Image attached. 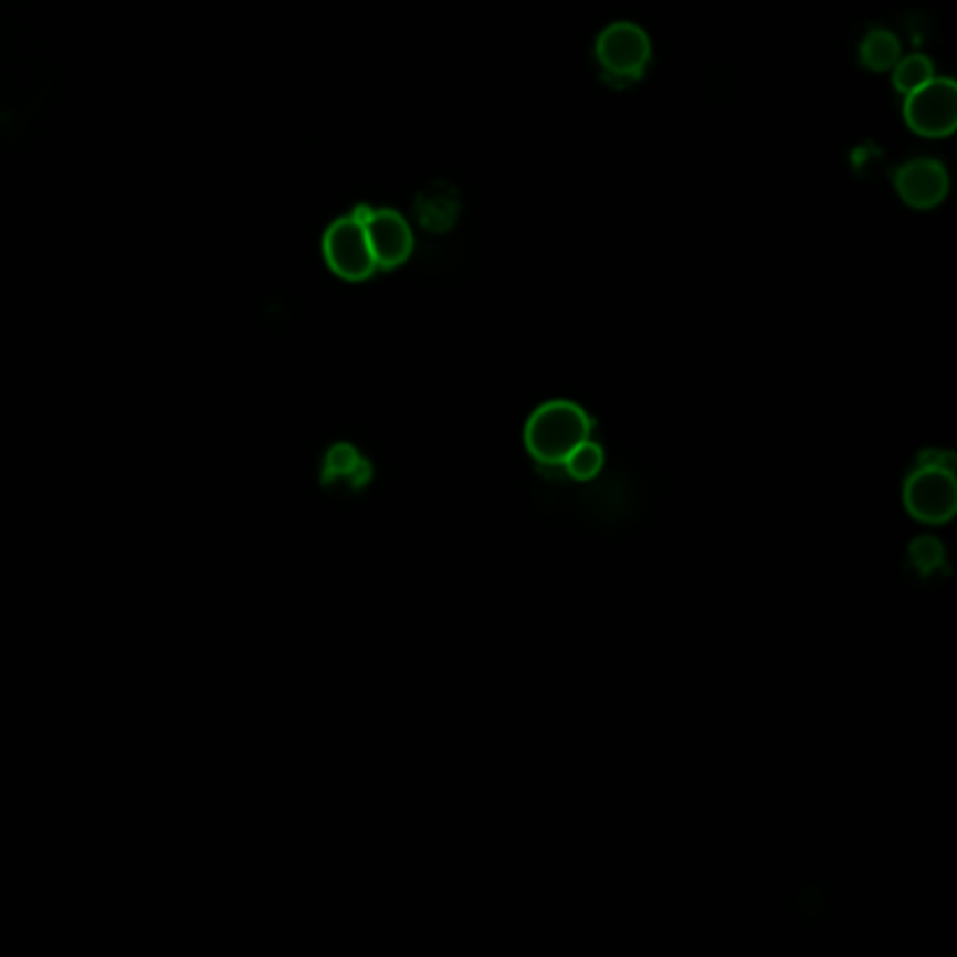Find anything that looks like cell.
Here are the masks:
<instances>
[{
  "label": "cell",
  "instance_id": "cell-1",
  "mask_svg": "<svg viewBox=\"0 0 957 957\" xmlns=\"http://www.w3.org/2000/svg\"><path fill=\"white\" fill-rule=\"evenodd\" d=\"M592 421L579 404L548 402L525 424V450L543 466H561L567 455L590 439Z\"/></svg>",
  "mask_w": 957,
  "mask_h": 957
},
{
  "label": "cell",
  "instance_id": "cell-2",
  "mask_svg": "<svg viewBox=\"0 0 957 957\" xmlns=\"http://www.w3.org/2000/svg\"><path fill=\"white\" fill-rule=\"evenodd\" d=\"M596 56L604 67V76L612 85H629L641 80L643 67L652 56L646 31L634 23H612L601 31L596 43Z\"/></svg>",
  "mask_w": 957,
  "mask_h": 957
},
{
  "label": "cell",
  "instance_id": "cell-3",
  "mask_svg": "<svg viewBox=\"0 0 957 957\" xmlns=\"http://www.w3.org/2000/svg\"><path fill=\"white\" fill-rule=\"evenodd\" d=\"M904 122L924 138H946L957 127V87L951 80H929L918 91L907 93Z\"/></svg>",
  "mask_w": 957,
  "mask_h": 957
},
{
  "label": "cell",
  "instance_id": "cell-4",
  "mask_svg": "<svg viewBox=\"0 0 957 957\" xmlns=\"http://www.w3.org/2000/svg\"><path fill=\"white\" fill-rule=\"evenodd\" d=\"M904 506L915 519L946 523L957 512V481L944 466H918L904 486Z\"/></svg>",
  "mask_w": 957,
  "mask_h": 957
},
{
  "label": "cell",
  "instance_id": "cell-5",
  "mask_svg": "<svg viewBox=\"0 0 957 957\" xmlns=\"http://www.w3.org/2000/svg\"><path fill=\"white\" fill-rule=\"evenodd\" d=\"M324 256L332 273L346 281H362L377 270L371 244H368L366 228L351 214L337 220L324 236Z\"/></svg>",
  "mask_w": 957,
  "mask_h": 957
},
{
  "label": "cell",
  "instance_id": "cell-6",
  "mask_svg": "<svg viewBox=\"0 0 957 957\" xmlns=\"http://www.w3.org/2000/svg\"><path fill=\"white\" fill-rule=\"evenodd\" d=\"M362 228H366L377 267H399L413 251V233H410L404 217L397 211H388V208L371 211Z\"/></svg>",
  "mask_w": 957,
  "mask_h": 957
},
{
  "label": "cell",
  "instance_id": "cell-7",
  "mask_svg": "<svg viewBox=\"0 0 957 957\" xmlns=\"http://www.w3.org/2000/svg\"><path fill=\"white\" fill-rule=\"evenodd\" d=\"M896 189L902 200L913 208H935L946 197L949 177L946 169L933 158L909 160L896 171Z\"/></svg>",
  "mask_w": 957,
  "mask_h": 957
},
{
  "label": "cell",
  "instance_id": "cell-8",
  "mask_svg": "<svg viewBox=\"0 0 957 957\" xmlns=\"http://www.w3.org/2000/svg\"><path fill=\"white\" fill-rule=\"evenodd\" d=\"M898 54H902V49H898V40L893 38L891 31L876 29L862 40L860 60L862 65L871 67V71H891L898 62Z\"/></svg>",
  "mask_w": 957,
  "mask_h": 957
},
{
  "label": "cell",
  "instance_id": "cell-9",
  "mask_svg": "<svg viewBox=\"0 0 957 957\" xmlns=\"http://www.w3.org/2000/svg\"><path fill=\"white\" fill-rule=\"evenodd\" d=\"M933 76H935L933 62L921 54H913V56H907V60H902V62H896V65H893V85H896V91H902L904 96H907V93H913V91H918L921 85H927Z\"/></svg>",
  "mask_w": 957,
  "mask_h": 957
},
{
  "label": "cell",
  "instance_id": "cell-10",
  "mask_svg": "<svg viewBox=\"0 0 957 957\" xmlns=\"http://www.w3.org/2000/svg\"><path fill=\"white\" fill-rule=\"evenodd\" d=\"M561 466H565L567 475L576 477V481H590V477H596L598 472H601V466H604V450H601L596 441L587 439L585 444H579L567 455V461Z\"/></svg>",
  "mask_w": 957,
  "mask_h": 957
}]
</instances>
